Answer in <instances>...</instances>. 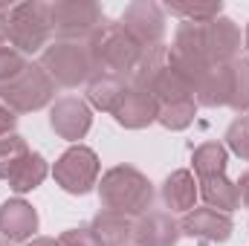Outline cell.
<instances>
[{"label": "cell", "instance_id": "6da1fadb", "mask_svg": "<svg viewBox=\"0 0 249 246\" xmlns=\"http://www.w3.org/2000/svg\"><path fill=\"white\" fill-rule=\"evenodd\" d=\"M0 15L6 23V41L23 53H44L53 38V15L50 3L26 0V3H0Z\"/></svg>", "mask_w": 249, "mask_h": 246}, {"label": "cell", "instance_id": "7a4b0ae2", "mask_svg": "<svg viewBox=\"0 0 249 246\" xmlns=\"http://www.w3.org/2000/svg\"><path fill=\"white\" fill-rule=\"evenodd\" d=\"M99 200H102V209H107V211H119V214H127V217H142L154 206V185L139 168L116 165V168L102 174Z\"/></svg>", "mask_w": 249, "mask_h": 246}, {"label": "cell", "instance_id": "3957f363", "mask_svg": "<svg viewBox=\"0 0 249 246\" xmlns=\"http://www.w3.org/2000/svg\"><path fill=\"white\" fill-rule=\"evenodd\" d=\"M87 50L93 58V75L110 72V75L130 78V72L136 70V64L142 58V47L124 32L119 20H107L102 32L87 44Z\"/></svg>", "mask_w": 249, "mask_h": 246}, {"label": "cell", "instance_id": "277c9868", "mask_svg": "<svg viewBox=\"0 0 249 246\" xmlns=\"http://www.w3.org/2000/svg\"><path fill=\"white\" fill-rule=\"evenodd\" d=\"M58 84L41 64H26L15 78L0 84V102L12 113H35L55 99Z\"/></svg>", "mask_w": 249, "mask_h": 246}, {"label": "cell", "instance_id": "5b68a950", "mask_svg": "<svg viewBox=\"0 0 249 246\" xmlns=\"http://www.w3.org/2000/svg\"><path fill=\"white\" fill-rule=\"evenodd\" d=\"M50 15H53V35L58 41H72V44H90L107 23L105 9L93 0H55L50 3Z\"/></svg>", "mask_w": 249, "mask_h": 246}, {"label": "cell", "instance_id": "8992f818", "mask_svg": "<svg viewBox=\"0 0 249 246\" xmlns=\"http://www.w3.org/2000/svg\"><path fill=\"white\" fill-rule=\"evenodd\" d=\"M41 67L58 87H78L93 78V58L87 44L55 41L41 53Z\"/></svg>", "mask_w": 249, "mask_h": 246}, {"label": "cell", "instance_id": "52a82bcc", "mask_svg": "<svg viewBox=\"0 0 249 246\" xmlns=\"http://www.w3.org/2000/svg\"><path fill=\"white\" fill-rule=\"evenodd\" d=\"M99 171H102V162L96 151L78 142L55 159L53 177L67 194H87L93 185H99Z\"/></svg>", "mask_w": 249, "mask_h": 246}, {"label": "cell", "instance_id": "ba28073f", "mask_svg": "<svg viewBox=\"0 0 249 246\" xmlns=\"http://www.w3.org/2000/svg\"><path fill=\"white\" fill-rule=\"evenodd\" d=\"M119 23L142 50L160 47L165 38V9L151 0H136L130 6H124Z\"/></svg>", "mask_w": 249, "mask_h": 246}, {"label": "cell", "instance_id": "9c48e42d", "mask_svg": "<svg viewBox=\"0 0 249 246\" xmlns=\"http://www.w3.org/2000/svg\"><path fill=\"white\" fill-rule=\"evenodd\" d=\"M232 229H235L232 217L217 211V209H209V206H203V209L194 206L180 220V232L186 238L200 241V244H223L232 238Z\"/></svg>", "mask_w": 249, "mask_h": 246}, {"label": "cell", "instance_id": "30bf717a", "mask_svg": "<svg viewBox=\"0 0 249 246\" xmlns=\"http://www.w3.org/2000/svg\"><path fill=\"white\" fill-rule=\"evenodd\" d=\"M50 124H53V130L61 139L78 145V139H84L87 130H90V124H93V110H90V105L84 99L64 96V99H58L53 105V110H50Z\"/></svg>", "mask_w": 249, "mask_h": 246}, {"label": "cell", "instance_id": "8fae6325", "mask_svg": "<svg viewBox=\"0 0 249 246\" xmlns=\"http://www.w3.org/2000/svg\"><path fill=\"white\" fill-rule=\"evenodd\" d=\"M241 26L232 18L220 15L206 23V53L212 64H232L241 58Z\"/></svg>", "mask_w": 249, "mask_h": 246}, {"label": "cell", "instance_id": "7c38bea8", "mask_svg": "<svg viewBox=\"0 0 249 246\" xmlns=\"http://www.w3.org/2000/svg\"><path fill=\"white\" fill-rule=\"evenodd\" d=\"M38 232V211L15 197V200H6L0 206V238H6L9 244H29Z\"/></svg>", "mask_w": 249, "mask_h": 246}, {"label": "cell", "instance_id": "4fadbf2b", "mask_svg": "<svg viewBox=\"0 0 249 246\" xmlns=\"http://www.w3.org/2000/svg\"><path fill=\"white\" fill-rule=\"evenodd\" d=\"M183 238L180 220H174L171 211H145L136 217L133 226V244L136 246H177Z\"/></svg>", "mask_w": 249, "mask_h": 246}, {"label": "cell", "instance_id": "5bb4252c", "mask_svg": "<svg viewBox=\"0 0 249 246\" xmlns=\"http://www.w3.org/2000/svg\"><path fill=\"white\" fill-rule=\"evenodd\" d=\"M116 122L127 127V130H142L151 122H157L160 116V105L157 99L148 93V90H139V87H127V93L122 96L119 107L113 110Z\"/></svg>", "mask_w": 249, "mask_h": 246}, {"label": "cell", "instance_id": "9a60e30c", "mask_svg": "<svg viewBox=\"0 0 249 246\" xmlns=\"http://www.w3.org/2000/svg\"><path fill=\"white\" fill-rule=\"evenodd\" d=\"M232 99V64H214L194 90V102L203 107H229Z\"/></svg>", "mask_w": 249, "mask_h": 246}, {"label": "cell", "instance_id": "2e32d148", "mask_svg": "<svg viewBox=\"0 0 249 246\" xmlns=\"http://www.w3.org/2000/svg\"><path fill=\"white\" fill-rule=\"evenodd\" d=\"M130 81L122 75H110V72H99L87 81V105L102 110V113H113L127 93Z\"/></svg>", "mask_w": 249, "mask_h": 246}, {"label": "cell", "instance_id": "e0dca14e", "mask_svg": "<svg viewBox=\"0 0 249 246\" xmlns=\"http://www.w3.org/2000/svg\"><path fill=\"white\" fill-rule=\"evenodd\" d=\"M162 203H165V209H171V214L174 211H191L194 209V203H197V197H200V191H197V180H194V174L186 171V168H180V171H171L168 177H165V183H162Z\"/></svg>", "mask_w": 249, "mask_h": 246}, {"label": "cell", "instance_id": "ac0fdd59", "mask_svg": "<svg viewBox=\"0 0 249 246\" xmlns=\"http://www.w3.org/2000/svg\"><path fill=\"white\" fill-rule=\"evenodd\" d=\"M133 226H136V217H127V214H119V211H107V209H102L90 223V229L96 232L102 246H127L133 241Z\"/></svg>", "mask_w": 249, "mask_h": 246}, {"label": "cell", "instance_id": "d6986e66", "mask_svg": "<svg viewBox=\"0 0 249 246\" xmlns=\"http://www.w3.org/2000/svg\"><path fill=\"white\" fill-rule=\"evenodd\" d=\"M197 191L203 197V203L209 209H217L223 214L241 209V194H238V183H232L226 174H217V177H206V180H197Z\"/></svg>", "mask_w": 249, "mask_h": 246}, {"label": "cell", "instance_id": "ffe728a7", "mask_svg": "<svg viewBox=\"0 0 249 246\" xmlns=\"http://www.w3.org/2000/svg\"><path fill=\"white\" fill-rule=\"evenodd\" d=\"M47 174H50V165H47V159L41 157V154H26L20 162H18V168L12 171V177L6 180L9 188L15 191V194H26V191H35L38 185L47 180Z\"/></svg>", "mask_w": 249, "mask_h": 246}, {"label": "cell", "instance_id": "44dd1931", "mask_svg": "<svg viewBox=\"0 0 249 246\" xmlns=\"http://www.w3.org/2000/svg\"><path fill=\"white\" fill-rule=\"evenodd\" d=\"M191 165H194L197 180L226 174L229 151H226V145H223V142H203V145H197V148H194V154H191Z\"/></svg>", "mask_w": 249, "mask_h": 246}, {"label": "cell", "instance_id": "7402d4cb", "mask_svg": "<svg viewBox=\"0 0 249 246\" xmlns=\"http://www.w3.org/2000/svg\"><path fill=\"white\" fill-rule=\"evenodd\" d=\"M168 15L183 18L188 23H209L214 18L223 15V3L220 0H206V3H168L165 6Z\"/></svg>", "mask_w": 249, "mask_h": 246}, {"label": "cell", "instance_id": "603a6c76", "mask_svg": "<svg viewBox=\"0 0 249 246\" xmlns=\"http://www.w3.org/2000/svg\"><path fill=\"white\" fill-rule=\"evenodd\" d=\"M194 116H197V102L194 99H183V102L162 105L157 122L162 127H168V130H186L188 124L194 122Z\"/></svg>", "mask_w": 249, "mask_h": 246}, {"label": "cell", "instance_id": "cb8c5ba5", "mask_svg": "<svg viewBox=\"0 0 249 246\" xmlns=\"http://www.w3.org/2000/svg\"><path fill=\"white\" fill-rule=\"evenodd\" d=\"M29 154V145L23 136L18 133H9V136H0V180H9L12 171L18 168V162Z\"/></svg>", "mask_w": 249, "mask_h": 246}, {"label": "cell", "instance_id": "d4e9b609", "mask_svg": "<svg viewBox=\"0 0 249 246\" xmlns=\"http://www.w3.org/2000/svg\"><path fill=\"white\" fill-rule=\"evenodd\" d=\"M229 107L235 113H249V58L232 61V99Z\"/></svg>", "mask_w": 249, "mask_h": 246}, {"label": "cell", "instance_id": "484cf974", "mask_svg": "<svg viewBox=\"0 0 249 246\" xmlns=\"http://www.w3.org/2000/svg\"><path fill=\"white\" fill-rule=\"evenodd\" d=\"M226 151L238 154L241 159H249V116H238L226 127Z\"/></svg>", "mask_w": 249, "mask_h": 246}, {"label": "cell", "instance_id": "4316f807", "mask_svg": "<svg viewBox=\"0 0 249 246\" xmlns=\"http://www.w3.org/2000/svg\"><path fill=\"white\" fill-rule=\"evenodd\" d=\"M26 64L29 61H26L23 53H18L12 44H0V84L9 81V78H15Z\"/></svg>", "mask_w": 249, "mask_h": 246}, {"label": "cell", "instance_id": "83f0119b", "mask_svg": "<svg viewBox=\"0 0 249 246\" xmlns=\"http://www.w3.org/2000/svg\"><path fill=\"white\" fill-rule=\"evenodd\" d=\"M61 246H102V241L96 238V232L90 226H78V229H67L61 238H58Z\"/></svg>", "mask_w": 249, "mask_h": 246}, {"label": "cell", "instance_id": "f1b7e54d", "mask_svg": "<svg viewBox=\"0 0 249 246\" xmlns=\"http://www.w3.org/2000/svg\"><path fill=\"white\" fill-rule=\"evenodd\" d=\"M15 122H18V113H12L3 102H0V136H9L15 130Z\"/></svg>", "mask_w": 249, "mask_h": 246}, {"label": "cell", "instance_id": "f546056e", "mask_svg": "<svg viewBox=\"0 0 249 246\" xmlns=\"http://www.w3.org/2000/svg\"><path fill=\"white\" fill-rule=\"evenodd\" d=\"M238 194H241V206H247L249 209V171L238 180Z\"/></svg>", "mask_w": 249, "mask_h": 246}, {"label": "cell", "instance_id": "4dcf8cb0", "mask_svg": "<svg viewBox=\"0 0 249 246\" xmlns=\"http://www.w3.org/2000/svg\"><path fill=\"white\" fill-rule=\"evenodd\" d=\"M26 246H61L55 238H32Z\"/></svg>", "mask_w": 249, "mask_h": 246}, {"label": "cell", "instance_id": "1f68e13d", "mask_svg": "<svg viewBox=\"0 0 249 246\" xmlns=\"http://www.w3.org/2000/svg\"><path fill=\"white\" fill-rule=\"evenodd\" d=\"M0 44H9V41H6V23H3V15H0Z\"/></svg>", "mask_w": 249, "mask_h": 246}, {"label": "cell", "instance_id": "d6a6232c", "mask_svg": "<svg viewBox=\"0 0 249 246\" xmlns=\"http://www.w3.org/2000/svg\"><path fill=\"white\" fill-rule=\"evenodd\" d=\"M244 47H247V53H249V23H247V32H244Z\"/></svg>", "mask_w": 249, "mask_h": 246}, {"label": "cell", "instance_id": "836d02e7", "mask_svg": "<svg viewBox=\"0 0 249 246\" xmlns=\"http://www.w3.org/2000/svg\"><path fill=\"white\" fill-rule=\"evenodd\" d=\"M0 246H12V244H9V241H6V238H0Z\"/></svg>", "mask_w": 249, "mask_h": 246}]
</instances>
